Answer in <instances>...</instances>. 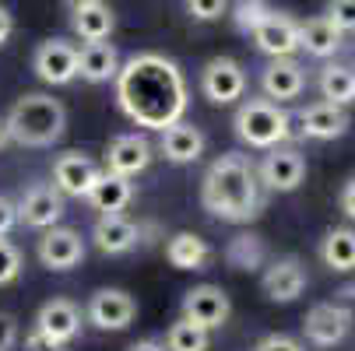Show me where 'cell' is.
Listing matches in <instances>:
<instances>
[{"label": "cell", "mask_w": 355, "mask_h": 351, "mask_svg": "<svg viewBox=\"0 0 355 351\" xmlns=\"http://www.w3.org/2000/svg\"><path fill=\"white\" fill-rule=\"evenodd\" d=\"M32 71L39 81L46 84H71L78 78V46L67 42V39H46L35 46V53H32Z\"/></svg>", "instance_id": "5b68a950"}, {"label": "cell", "mask_w": 355, "mask_h": 351, "mask_svg": "<svg viewBox=\"0 0 355 351\" xmlns=\"http://www.w3.org/2000/svg\"><path fill=\"white\" fill-rule=\"evenodd\" d=\"M71 28L85 42H106L116 28V15H113V8L106 4V0H95V4H85V8L71 11Z\"/></svg>", "instance_id": "484cf974"}, {"label": "cell", "mask_w": 355, "mask_h": 351, "mask_svg": "<svg viewBox=\"0 0 355 351\" xmlns=\"http://www.w3.org/2000/svg\"><path fill=\"white\" fill-rule=\"evenodd\" d=\"M268 15H271V4H268V0H236V8H232V25H236L243 35H250Z\"/></svg>", "instance_id": "4dcf8cb0"}, {"label": "cell", "mask_w": 355, "mask_h": 351, "mask_svg": "<svg viewBox=\"0 0 355 351\" xmlns=\"http://www.w3.org/2000/svg\"><path fill=\"white\" fill-rule=\"evenodd\" d=\"M113 81L120 113L144 130H166L180 123L190 106L180 64L162 53H134L127 64H120Z\"/></svg>", "instance_id": "6da1fadb"}, {"label": "cell", "mask_w": 355, "mask_h": 351, "mask_svg": "<svg viewBox=\"0 0 355 351\" xmlns=\"http://www.w3.org/2000/svg\"><path fill=\"white\" fill-rule=\"evenodd\" d=\"M4 120H8L11 144H21V147H53L67 134L64 102L53 95H46V91L21 95Z\"/></svg>", "instance_id": "3957f363"}, {"label": "cell", "mask_w": 355, "mask_h": 351, "mask_svg": "<svg viewBox=\"0 0 355 351\" xmlns=\"http://www.w3.org/2000/svg\"><path fill=\"white\" fill-rule=\"evenodd\" d=\"M253 351H306V348L288 334H268V337H261L257 344H253Z\"/></svg>", "instance_id": "e575fe53"}, {"label": "cell", "mask_w": 355, "mask_h": 351, "mask_svg": "<svg viewBox=\"0 0 355 351\" xmlns=\"http://www.w3.org/2000/svg\"><path fill=\"white\" fill-rule=\"evenodd\" d=\"M236 137L250 147H278L292 137V116L271 98H246L232 116Z\"/></svg>", "instance_id": "277c9868"}, {"label": "cell", "mask_w": 355, "mask_h": 351, "mask_svg": "<svg viewBox=\"0 0 355 351\" xmlns=\"http://www.w3.org/2000/svg\"><path fill=\"white\" fill-rule=\"evenodd\" d=\"M18 344V320L11 313H0V351H11Z\"/></svg>", "instance_id": "8d00e7d4"}, {"label": "cell", "mask_w": 355, "mask_h": 351, "mask_svg": "<svg viewBox=\"0 0 355 351\" xmlns=\"http://www.w3.org/2000/svg\"><path fill=\"white\" fill-rule=\"evenodd\" d=\"M11 32H15V15H11L4 4H0V46L11 39Z\"/></svg>", "instance_id": "60d3db41"}, {"label": "cell", "mask_w": 355, "mask_h": 351, "mask_svg": "<svg viewBox=\"0 0 355 351\" xmlns=\"http://www.w3.org/2000/svg\"><path fill=\"white\" fill-rule=\"evenodd\" d=\"M151 165V141L144 134H116L106 144V172L134 179Z\"/></svg>", "instance_id": "7c38bea8"}, {"label": "cell", "mask_w": 355, "mask_h": 351, "mask_svg": "<svg viewBox=\"0 0 355 351\" xmlns=\"http://www.w3.org/2000/svg\"><path fill=\"white\" fill-rule=\"evenodd\" d=\"M25 351H64V344H53L49 337H42L39 330H28L25 334Z\"/></svg>", "instance_id": "f35d334b"}, {"label": "cell", "mask_w": 355, "mask_h": 351, "mask_svg": "<svg viewBox=\"0 0 355 351\" xmlns=\"http://www.w3.org/2000/svg\"><path fill=\"white\" fill-rule=\"evenodd\" d=\"M327 18L334 21V28H341V32H355V0H331Z\"/></svg>", "instance_id": "836d02e7"}, {"label": "cell", "mask_w": 355, "mask_h": 351, "mask_svg": "<svg viewBox=\"0 0 355 351\" xmlns=\"http://www.w3.org/2000/svg\"><path fill=\"white\" fill-rule=\"evenodd\" d=\"M208 334L211 330H205V327H197V323H190V320L180 316L166 330V351H208V344H211Z\"/></svg>", "instance_id": "f546056e"}, {"label": "cell", "mask_w": 355, "mask_h": 351, "mask_svg": "<svg viewBox=\"0 0 355 351\" xmlns=\"http://www.w3.org/2000/svg\"><path fill=\"white\" fill-rule=\"evenodd\" d=\"M229 8V0H187V11L197 21H218Z\"/></svg>", "instance_id": "d6a6232c"}, {"label": "cell", "mask_w": 355, "mask_h": 351, "mask_svg": "<svg viewBox=\"0 0 355 351\" xmlns=\"http://www.w3.org/2000/svg\"><path fill=\"white\" fill-rule=\"evenodd\" d=\"M299 123V137H310V141H334L348 130V113L345 106H334V102H313L306 109H299L295 116Z\"/></svg>", "instance_id": "2e32d148"}, {"label": "cell", "mask_w": 355, "mask_h": 351, "mask_svg": "<svg viewBox=\"0 0 355 351\" xmlns=\"http://www.w3.org/2000/svg\"><path fill=\"white\" fill-rule=\"evenodd\" d=\"M338 204H341L345 218H348V222H355V179H348V183L341 186V197H338Z\"/></svg>", "instance_id": "ab89813d"}, {"label": "cell", "mask_w": 355, "mask_h": 351, "mask_svg": "<svg viewBox=\"0 0 355 351\" xmlns=\"http://www.w3.org/2000/svg\"><path fill=\"white\" fill-rule=\"evenodd\" d=\"M32 330H39L42 337H49L53 344L67 348L81 334V309L71 303V298H49V303L39 309Z\"/></svg>", "instance_id": "9a60e30c"}, {"label": "cell", "mask_w": 355, "mask_h": 351, "mask_svg": "<svg viewBox=\"0 0 355 351\" xmlns=\"http://www.w3.org/2000/svg\"><path fill=\"white\" fill-rule=\"evenodd\" d=\"M8 144H11V134H8V120L0 116V152H4Z\"/></svg>", "instance_id": "7bdbcfd3"}, {"label": "cell", "mask_w": 355, "mask_h": 351, "mask_svg": "<svg viewBox=\"0 0 355 351\" xmlns=\"http://www.w3.org/2000/svg\"><path fill=\"white\" fill-rule=\"evenodd\" d=\"M261 88H264V95L271 98V102L275 98L278 102H292V98H299L302 88H306V67H302L299 60H292V57H278L264 67Z\"/></svg>", "instance_id": "e0dca14e"}, {"label": "cell", "mask_w": 355, "mask_h": 351, "mask_svg": "<svg viewBox=\"0 0 355 351\" xmlns=\"http://www.w3.org/2000/svg\"><path fill=\"white\" fill-rule=\"evenodd\" d=\"M21 274V249L11 239H0V285H11Z\"/></svg>", "instance_id": "1f68e13d"}, {"label": "cell", "mask_w": 355, "mask_h": 351, "mask_svg": "<svg viewBox=\"0 0 355 351\" xmlns=\"http://www.w3.org/2000/svg\"><path fill=\"white\" fill-rule=\"evenodd\" d=\"M18 225V208L11 197H0V239H8V232Z\"/></svg>", "instance_id": "74e56055"}, {"label": "cell", "mask_w": 355, "mask_h": 351, "mask_svg": "<svg viewBox=\"0 0 355 351\" xmlns=\"http://www.w3.org/2000/svg\"><path fill=\"white\" fill-rule=\"evenodd\" d=\"M334 306L348 316V323H355V281H348L334 291Z\"/></svg>", "instance_id": "d590c367"}, {"label": "cell", "mask_w": 355, "mask_h": 351, "mask_svg": "<svg viewBox=\"0 0 355 351\" xmlns=\"http://www.w3.org/2000/svg\"><path fill=\"white\" fill-rule=\"evenodd\" d=\"M320 260L338 274L355 271V228H331L320 239Z\"/></svg>", "instance_id": "83f0119b"}, {"label": "cell", "mask_w": 355, "mask_h": 351, "mask_svg": "<svg viewBox=\"0 0 355 351\" xmlns=\"http://www.w3.org/2000/svg\"><path fill=\"white\" fill-rule=\"evenodd\" d=\"M257 179H261V186H268L275 193H292L306 179V159L295 147H282V144L268 147L264 162L257 165Z\"/></svg>", "instance_id": "8992f818"}, {"label": "cell", "mask_w": 355, "mask_h": 351, "mask_svg": "<svg viewBox=\"0 0 355 351\" xmlns=\"http://www.w3.org/2000/svg\"><path fill=\"white\" fill-rule=\"evenodd\" d=\"M88 323L98 330H127L137 316V303L134 295L123 288H98L88 298V309H85Z\"/></svg>", "instance_id": "52a82bcc"}, {"label": "cell", "mask_w": 355, "mask_h": 351, "mask_svg": "<svg viewBox=\"0 0 355 351\" xmlns=\"http://www.w3.org/2000/svg\"><path fill=\"white\" fill-rule=\"evenodd\" d=\"M120 71V53L110 42H85L78 49V78H85L88 84H103L113 81Z\"/></svg>", "instance_id": "7402d4cb"}, {"label": "cell", "mask_w": 355, "mask_h": 351, "mask_svg": "<svg viewBox=\"0 0 355 351\" xmlns=\"http://www.w3.org/2000/svg\"><path fill=\"white\" fill-rule=\"evenodd\" d=\"M261 190L264 186L257 179V165L250 162V155L225 152L208 165L205 179H200V204L218 222L250 225L264 208Z\"/></svg>", "instance_id": "7a4b0ae2"}, {"label": "cell", "mask_w": 355, "mask_h": 351, "mask_svg": "<svg viewBox=\"0 0 355 351\" xmlns=\"http://www.w3.org/2000/svg\"><path fill=\"white\" fill-rule=\"evenodd\" d=\"M261 288L271 303H292V298H299L302 288H306V267H302L299 257H282L264 271Z\"/></svg>", "instance_id": "ac0fdd59"}, {"label": "cell", "mask_w": 355, "mask_h": 351, "mask_svg": "<svg viewBox=\"0 0 355 351\" xmlns=\"http://www.w3.org/2000/svg\"><path fill=\"white\" fill-rule=\"evenodd\" d=\"M250 35H253V42H257L261 53H268L271 60L292 57L295 49H299V21L288 18V15H282V11H271Z\"/></svg>", "instance_id": "5bb4252c"}, {"label": "cell", "mask_w": 355, "mask_h": 351, "mask_svg": "<svg viewBox=\"0 0 355 351\" xmlns=\"http://www.w3.org/2000/svg\"><path fill=\"white\" fill-rule=\"evenodd\" d=\"M92 239L103 253L120 257V253H130V249L141 242V225H134L123 215H98V222L92 228Z\"/></svg>", "instance_id": "44dd1931"}, {"label": "cell", "mask_w": 355, "mask_h": 351, "mask_svg": "<svg viewBox=\"0 0 355 351\" xmlns=\"http://www.w3.org/2000/svg\"><path fill=\"white\" fill-rule=\"evenodd\" d=\"M200 91L208 95V102L229 106L236 98H243V91H246V71L232 57H215L200 71Z\"/></svg>", "instance_id": "8fae6325"}, {"label": "cell", "mask_w": 355, "mask_h": 351, "mask_svg": "<svg viewBox=\"0 0 355 351\" xmlns=\"http://www.w3.org/2000/svg\"><path fill=\"white\" fill-rule=\"evenodd\" d=\"M225 260L232 271H261L268 260V242L257 232H239L225 246Z\"/></svg>", "instance_id": "4316f807"}, {"label": "cell", "mask_w": 355, "mask_h": 351, "mask_svg": "<svg viewBox=\"0 0 355 351\" xmlns=\"http://www.w3.org/2000/svg\"><path fill=\"white\" fill-rule=\"evenodd\" d=\"M88 204L103 215H123V208L134 200V183L127 176H116V172H103L95 179V186L88 190Z\"/></svg>", "instance_id": "603a6c76"}, {"label": "cell", "mask_w": 355, "mask_h": 351, "mask_svg": "<svg viewBox=\"0 0 355 351\" xmlns=\"http://www.w3.org/2000/svg\"><path fill=\"white\" fill-rule=\"evenodd\" d=\"M67 4V11H78V8H85V4H95V0H64Z\"/></svg>", "instance_id": "ee69618b"}, {"label": "cell", "mask_w": 355, "mask_h": 351, "mask_svg": "<svg viewBox=\"0 0 355 351\" xmlns=\"http://www.w3.org/2000/svg\"><path fill=\"white\" fill-rule=\"evenodd\" d=\"M15 208H18V222L21 225L46 232V228H53L64 218V193L53 183H32Z\"/></svg>", "instance_id": "ba28073f"}, {"label": "cell", "mask_w": 355, "mask_h": 351, "mask_svg": "<svg viewBox=\"0 0 355 351\" xmlns=\"http://www.w3.org/2000/svg\"><path fill=\"white\" fill-rule=\"evenodd\" d=\"M229 313H232L229 291L218 288V285H193V288L183 295V320L205 327V330L225 327Z\"/></svg>", "instance_id": "9c48e42d"}, {"label": "cell", "mask_w": 355, "mask_h": 351, "mask_svg": "<svg viewBox=\"0 0 355 351\" xmlns=\"http://www.w3.org/2000/svg\"><path fill=\"white\" fill-rule=\"evenodd\" d=\"M320 95L324 102H334V106L355 102V71L345 64H327L320 71Z\"/></svg>", "instance_id": "f1b7e54d"}, {"label": "cell", "mask_w": 355, "mask_h": 351, "mask_svg": "<svg viewBox=\"0 0 355 351\" xmlns=\"http://www.w3.org/2000/svg\"><path fill=\"white\" fill-rule=\"evenodd\" d=\"M159 155L173 165H190L205 155V134L193 123H173L166 130H159Z\"/></svg>", "instance_id": "d6986e66"}, {"label": "cell", "mask_w": 355, "mask_h": 351, "mask_svg": "<svg viewBox=\"0 0 355 351\" xmlns=\"http://www.w3.org/2000/svg\"><path fill=\"white\" fill-rule=\"evenodd\" d=\"M98 176H103V169L81 152H64L53 159V186L64 197H78V200L88 197V190L95 186Z\"/></svg>", "instance_id": "4fadbf2b"}, {"label": "cell", "mask_w": 355, "mask_h": 351, "mask_svg": "<svg viewBox=\"0 0 355 351\" xmlns=\"http://www.w3.org/2000/svg\"><path fill=\"white\" fill-rule=\"evenodd\" d=\"M302 330H306V341H310V344H317V348H334V344H341V341L348 337L352 323H348V316H345L334 303H317V306L306 313V320H302Z\"/></svg>", "instance_id": "ffe728a7"}, {"label": "cell", "mask_w": 355, "mask_h": 351, "mask_svg": "<svg viewBox=\"0 0 355 351\" xmlns=\"http://www.w3.org/2000/svg\"><path fill=\"white\" fill-rule=\"evenodd\" d=\"M35 257L46 271H74L85 260V239L74 228H46L42 239L35 242Z\"/></svg>", "instance_id": "30bf717a"}, {"label": "cell", "mask_w": 355, "mask_h": 351, "mask_svg": "<svg viewBox=\"0 0 355 351\" xmlns=\"http://www.w3.org/2000/svg\"><path fill=\"white\" fill-rule=\"evenodd\" d=\"M127 351H166V344L155 341V337H144V341H134Z\"/></svg>", "instance_id": "b9f144b4"}, {"label": "cell", "mask_w": 355, "mask_h": 351, "mask_svg": "<svg viewBox=\"0 0 355 351\" xmlns=\"http://www.w3.org/2000/svg\"><path fill=\"white\" fill-rule=\"evenodd\" d=\"M166 260L176 271H205L211 260V246L208 239H200L197 232H176L166 242Z\"/></svg>", "instance_id": "cb8c5ba5"}, {"label": "cell", "mask_w": 355, "mask_h": 351, "mask_svg": "<svg viewBox=\"0 0 355 351\" xmlns=\"http://www.w3.org/2000/svg\"><path fill=\"white\" fill-rule=\"evenodd\" d=\"M341 39L345 32L334 28V21L324 15V18H310L299 25V49H306V57H317V60H327L341 49Z\"/></svg>", "instance_id": "d4e9b609"}]
</instances>
